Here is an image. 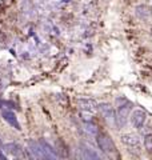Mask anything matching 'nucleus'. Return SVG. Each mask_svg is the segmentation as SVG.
Segmentation results:
<instances>
[{"mask_svg": "<svg viewBox=\"0 0 152 160\" xmlns=\"http://www.w3.org/2000/svg\"><path fill=\"white\" fill-rule=\"evenodd\" d=\"M96 142H98V146H99L101 152H104L107 155L116 153V146H115L114 140L109 138L108 133L99 132L98 135H96Z\"/></svg>", "mask_w": 152, "mask_h": 160, "instance_id": "f257e3e1", "label": "nucleus"}, {"mask_svg": "<svg viewBox=\"0 0 152 160\" xmlns=\"http://www.w3.org/2000/svg\"><path fill=\"white\" fill-rule=\"evenodd\" d=\"M131 111H132V103L124 99V103L120 104L118 107V109H116V119H118V123L121 124V126H124L127 119L129 118Z\"/></svg>", "mask_w": 152, "mask_h": 160, "instance_id": "f03ea898", "label": "nucleus"}, {"mask_svg": "<svg viewBox=\"0 0 152 160\" xmlns=\"http://www.w3.org/2000/svg\"><path fill=\"white\" fill-rule=\"evenodd\" d=\"M98 109L100 111V113L103 115V118L105 119V122H107L108 124H112V126H116V124H118L116 112H115V109L111 107V104H108V103H101V104H99Z\"/></svg>", "mask_w": 152, "mask_h": 160, "instance_id": "7ed1b4c3", "label": "nucleus"}, {"mask_svg": "<svg viewBox=\"0 0 152 160\" xmlns=\"http://www.w3.org/2000/svg\"><path fill=\"white\" fill-rule=\"evenodd\" d=\"M129 119H131V123L135 128H141L145 123V119H147V113L143 111V109H135L132 111V113L129 115Z\"/></svg>", "mask_w": 152, "mask_h": 160, "instance_id": "20e7f679", "label": "nucleus"}, {"mask_svg": "<svg viewBox=\"0 0 152 160\" xmlns=\"http://www.w3.org/2000/svg\"><path fill=\"white\" fill-rule=\"evenodd\" d=\"M121 142L131 149H140V139L134 133H124L121 135Z\"/></svg>", "mask_w": 152, "mask_h": 160, "instance_id": "39448f33", "label": "nucleus"}, {"mask_svg": "<svg viewBox=\"0 0 152 160\" xmlns=\"http://www.w3.org/2000/svg\"><path fill=\"white\" fill-rule=\"evenodd\" d=\"M78 106L80 109H83L85 112H95V111H98L99 104L94 99H79Z\"/></svg>", "mask_w": 152, "mask_h": 160, "instance_id": "423d86ee", "label": "nucleus"}, {"mask_svg": "<svg viewBox=\"0 0 152 160\" xmlns=\"http://www.w3.org/2000/svg\"><path fill=\"white\" fill-rule=\"evenodd\" d=\"M82 153H83V158L84 159H89V160H92V159L98 160V159H100V155L96 152L95 149H92V148L88 147V146H83Z\"/></svg>", "mask_w": 152, "mask_h": 160, "instance_id": "0eeeda50", "label": "nucleus"}, {"mask_svg": "<svg viewBox=\"0 0 152 160\" xmlns=\"http://www.w3.org/2000/svg\"><path fill=\"white\" fill-rule=\"evenodd\" d=\"M136 15H138L140 19H148L151 16V11L147 6H139L136 8Z\"/></svg>", "mask_w": 152, "mask_h": 160, "instance_id": "6e6552de", "label": "nucleus"}, {"mask_svg": "<svg viewBox=\"0 0 152 160\" xmlns=\"http://www.w3.org/2000/svg\"><path fill=\"white\" fill-rule=\"evenodd\" d=\"M85 131H87L88 133H91V135H98L99 133V128H98V126L96 124H94V123H85Z\"/></svg>", "mask_w": 152, "mask_h": 160, "instance_id": "1a4fd4ad", "label": "nucleus"}, {"mask_svg": "<svg viewBox=\"0 0 152 160\" xmlns=\"http://www.w3.org/2000/svg\"><path fill=\"white\" fill-rule=\"evenodd\" d=\"M144 147L148 152H152V133H148L144 138Z\"/></svg>", "mask_w": 152, "mask_h": 160, "instance_id": "9d476101", "label": "nucleus"}]
</instances>
